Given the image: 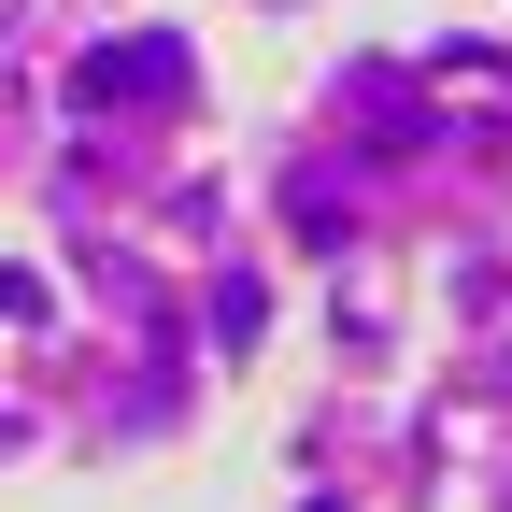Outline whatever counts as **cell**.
I'll use <instances>...</instances> for the list:
<instances>
[{
    "label": "cell",
    "mask_w": 512,
    "mask_h": 512,
    "mask_svg": "<svg viewBox=\"0 0 512 512\" xmlns=\"http://www.w3.org/2000/svg\"><path fill=\"white\" fill-rule=\"evenodd\" d=\"M171 72H185L171 43H100V57H86V100H143V86L171 100Z\"/></svg>",
    "instance_id": "6da1fadb"
}]
</instances>
